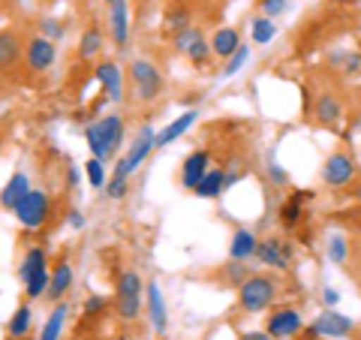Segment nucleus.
Wrapping results in <instances>:
<instances>
[{"instance_id": "nucleus-1", "label": "nucleus", "mask_w": 361, "mask_h": 340, "mask_svg": "<svg viewBox=\"0 0 361 340\" xmlns=\"http://www.w3.org/2000/svg\"><path fill=\"white\" fill-rule=\"evenodd\" d=\"M85 139H87V148L97 160H111L118 154L121 142H123V121L121 115H103L97 118L94 123L85 127Z\"/></svg>"}, {"instance_id": "nucleus-25", "label": "nucleus", "mask_w": 361, "mask_h": 340, "mask_svg": "<svg viewBox=\"0 0 361 340\" xmlns=\"http://www.w3.org/2000/svg\"><path fill=\"white\" fill-rule=\"evenodd\" d=\"M226 190V169H211V172L202 178V184L193 190L199 199H220Z\"/></svg>"}, {"instance_id": "nucleus-12", "label": "nucleus", "mask_w": 361, "mask_h": 340, "mask_svg": "<svg viewBox=\"0 0 361 340\" xmlns=\"http://www.w3.org/2000/svg\"><path fill=\"white\" fill-rule=\"evenodd\" d=\"M94 73H97V82L106 87V99H109V103H121V99H123V75H121V66L115 61H99Z\"/></svg>"}, {"instance_id": "nucleus-41", "label": "nucleus", "mask_w": 361, "mask_h": 340, "mask_svg": "<svg viewBox=\"0 0 361 340\" xmlns=\"http://www.w3.org/2000/svg\"><path fill=\"white\" fill-rule=\"evenodd\" d=\"M166 28L169 30H184L187 28V13H184V9H175V13H169V18H166Z\"/></svg>"}, {"instance_id": "nucleus-22", "label": "nucleus", "mask_w": 361, "mask_h": 340, "mask_svg": "<svg viewBox=\"0 0 361 340\" xmlns=\"http://www.w3.org/2000/svg\"><path fill=\"white\" fill-rule=\"evenodd\" d=\"M238 49H241V33L235 28H220L211 37V51L217 54V58H223V61H229Z\"/></svg>"}, {"instance_id": "nucleus-14", "label": "nucleus", "mask_w": 361, "mask_h": 340, "mask_svg": "<svg viewBox=\"0 0 361 340\" xmlns=\"http://www.w3.org/2000/svg\"><path fill=\"white\" fill-rule=\"evenodd\" d=\"M30 190H33V187H30V178H27L25 172H16V175L4 184V190H0V208L16 214V208L21 205V202H25V196H27Z\"/></svg>"}, {"instance_id": "nucleus-35", "label": "nucleus", "mask_w": 361, "mask_h": 340, "mask_svg": "<svg viewBox=\"0 0 361 340\" xmlns=\"http://www.w3.org/2000/svg\"><path fill=\"white\" fill-rule=\"evenodd\" d=\"M211 54H214V51H211V42H208L205 37H199V40H196L193 45H190L187 58H190V61H193L196 66H202V63H205V61L211 58Z\"/></svg>"}, {"instance_id": "nucleus-52", "label": "nucleus", "mask_w": 361, "mask_h": 340, "mask_svg": "<svg viewBox=\"0 0 361 340\" xmlns=\"http://www.w3.org/2000/svg\"><path fill=\"white\" fill-rule=\"evenodd\" d=\"M6 340H16V337H6Z\"/></svg>"}, {"instance_id": "nucleus-10", "label": "nucleus", "mask_w": 361, "mask_h": 340, "mask_svg": "<svg viewBox=\"0 0 361 340\" xmlns=\"http://www.w3.org/2000/svg\"><path fill=\"white\" fill-rule=\"evenodd\" d=\"M256 259L268 268H277V271H286L292 262V244L289 241H280V238H265L259 241V250Z\"/></svg>"}, {"instance_id": "nucleus-34", "label": "nucleus", "mask_w": 361, "mask_h": 340, "mask_svg": "<svg viewBox=\"0 0 361 340\" xmlns=\"http://www.w3.org/2000/svg\"><path fill=\"white\" fill-rule=\"evenodd\" d=\"M247 58H250V49H247V45H241V49H238V51H235V54H232V58H229V61H226V66H223V73H220V75H223V78H232V75H235V73H238V70H241V66L247 63Z\"/></svg>"}, {"instance_id": "nucleus-40", "label": "nucleus", "mask_w": 361, "mask_h": 340, "mask_svg": "<svg viewBox=\"0 0 361 340\" xmlns=\"http://www.w3.org/2000/svg\"><path fill=\"white\" fill-rule=\"evenodd\" d=\"M268 178L274 181L277 187H286L289 184V175H286V169L280 166V163H268Z\"/></svg>"}, {"instance_id": "nucleus-5", "label": "nucleus", "mask_w": 361, "mask_h": 340, "mask_svg": "<svg viewBox=\"0 0 361 340\" xmlns=\"http://www.w3.org/2000/svg\"><path fill=\"white\" fill-rule=\"evenodd\" d=\"M51 217V199L45 190H30L25 202L16 208V220L25 226V229H42Z\"/></svg>"}, {"instance_id": "nucleus-8", "label": "nucleus", "mask_w": 361, "mask_h": 340, "mask_svg": "<svg viewBox=\"0 0 361 340\" xmlns=\"http://www.w3.org/2000/svg\"><path fill=\"white\" fill-rule=\"evenodd\" d=\"M54 58H58V51H54V42L45 40L42 33H37V37L27 40V45H25V61H27V70L30 73H45L54 63Z\"/></svg>"}, {"instance_id": "nucleus-50", "label": "nucleus", "mask_w": 361, "mask_h": 340, "mask_svg": "<svg viewBox=\"0 0 361 340\" xmlns=\"http://www.w3.org/2000/svg\"><path fill=\"white\" fill-rule=\"evenodd\" d=\"M21 340H39V337H30V334H27V337H21Z\"/></svg>"}, {"instance_id": "nucleus-30", "label": "nucleus", "mask_w": 361, "mask_h": 340, "mask_svg": "<svg viewBox=\"0 0 361 340\" xmlns=\"http://www.w3.org/2000/svg\"><path fill=\"white\" fill-rule=\"evenodd\" d=\"M49 280H51V271L49 268H42V271H37L27 283H25V296L30 298V301H37V298H42L45 292H49Z\"/></svg>"}, {"instance_id": "nucleus-42", "label": "nucleus", "mask_w": 361, "mask_h": 340, "mask_svg": "<svg viewBox=\"0 0 361 340\" xmlns=\"http://www.w3.org/2000/svg\"><path fill=\"white\" fill-rule=\"evenodd\" d=\"M343 70L349 73V75H358L361 73V54L358 51H349L346 58H343Z\"/></svg>"}, {"instance_id": "nucleus-29", "label": "nucleus", "mask_w": 361, "mask_h": 340, "mask_svg": "<svg viewBox=\"0 0 361 340\" xmlns=\"http://www.w3.org/2000/svg\"><path fill=\"white\" fill-rule=\"evenodd\" d=\"M250 37H253V42H256V45H268L271 40L277 37V25H274V18H268V16H262V18H253Z\"/></svg>"}, {"instance_id": "nucleus-16", "label": "nucleus", "mask_w": 361, "mask_h": 340, "mask_svg": "<svg viewBox=\"0 0 361 340\" xmlns=\"http://www.w3.org/2000/svg\"><path fill=\"white\" fill-rule=\"evenodd\" d=\"M25 58V42L16 30H0V70H13Z\"/></svg>"}, {"instance_id": "nucleus-9", "label": "nucleus", "mask_w": 361, "mask_h": 340, "mask_svg": "<svg viewBox=\"0 0 361 340\" xmlns=\"http://www.w3.org/2000/svg\"><path fill=\"white\" fill-rule=\"evenodd\" d=\"M310 325L316 328V334H319V337H329V340L349 337V334H353V328H355V322L349 320V316L337 313V310H329V308H325L319 316H316Z\"/></svg>"}, {"instance_id": "nucleus-47", "label": "nucleus", "mask_w": 361, "mask_h": 340, "mask_svg": "<svg viewBox=\"0 0 361 340\" xmlns=\"http://www.w3.org/2000/svg\"><path fill=\"white\" fill-rule=\"evenodd\" d=\"M304 340H319V334H316V328H313V325L304 328Z\"/></svg>"}, {"instance_id": "nucleus-39", "label": "nucleus", "mask_w": 361, "mask_h": 340, "mask_svg": "<svg viewBox=\"0 0 361 340\" xmlns=\"http://www.w3.org/2000/svg\"><path fill=\"white\" fill-rule=\"evenodd\" d=\"M39 30H42V37L45 40H63V33H66V28H63V21H58V18H45L42 25H39Z\"/></svg>"}, {"instance_id": "nucleus-17", "label": "nucleus", "mask_w": 361, "mask_h": 340, "mask_svg": "<svg viewBox=\"0 0 361 340\" xmlns=\"http://www.w3.org/2000/svg\"><path fill=\"white\" fill-rule=\"evenodd\" d=\"M157 148V133L151 127H142L139 135H135V142H133V148L127 154V166H130V172H135L145 160H148V154Z\"/></svg>"}, {"instance_id": "nucleus-36", "label": "nucleus", "mask_w": 361, "mask_h": 340, "mask_svg": "<svg viewBox=\"0 0 361 340\" xmlns=\"http://www.w3.org/2000/svg\"><path fill=\"white\" fill-rule=\"evenodd\" d=\"M199 37H202L199 28H190V25H187L184 30H178V33H175V49L187 54V51H190V45H193Z\"/></svg>"}, {"instance_id": "nucleus-20", "label": "nucleus", "mask_w": 361, "mask_h": 340, "mask_svg": "<svg viewBox=\"0 0 361 340\" xmlns=\"http://www.w3.org/2000/svg\"><path fill=\"white\" fill-rule=\"evenodd\" d=\"M199 121V111H184L180 118H175L172 123H166V127L157 133V148H166V145H172V142H178L180 135H184L193 123Z\"/></svg>"}, {"instance_id": "nucleus-15", "label": "nucleus", "mask_w": 361, "mask_h": 340, "mask_svg": "<svg viewBox=\"0 0 361 340\" xmlns=\"http://www.w3.org/2000/svg\"><path fill=\"white\" fill-rule=\"evenodd\" d=\"M145 298H148V316H151V328L157 334H166L169 328V316H166V301H163V289L160 283L151 280L145 286Z\"/></svg>"}, {"instance_id": "nucleus-4", "label": "nucleus", "mask_w": 361, "mask_h": 340, "mask_svg": "<svg viewBox=\"0 0 361 340\" xmlns=\"http://www.w3.org/2000/svg\"><path fill=\"white\" fill-rule=\"evenodd\" d=\"M130 82H133V90L135 97L142 99V103H151V99H157L163 94V73L160 66L145 61V58H135L130 63Z\"/></svg>"}, {"instance_id": "nucleus-13", "label": "nucleus", "mask_w": 361, "mask_h": 340, "mask_svg": "<svg viewBox=\"0 0 361 340\" xmlns=\"http://www.w3.org/2000/svg\"><path fill=\"white\" fill-rule=\"evenodd\" d=\"M109 37L115 45H127V40H130V6H127V0L109 4Z\"/></svg>"}, {"instance_id": "nucleus-21", "label": "nucleus", "mask_w": 361, "mask_h": 340, "mask_svg": "<svg viewBox=\"0 0 361 340\" xmlns=\"http://www.w3.org/2000/svg\"><path fill=\"white\" fill-rule=\"evenodd\" d=\"M70 286H73V265L66 262H58L51 268V280H49V292H45V298H51L54 304H58L66 292H70Z\"/></svg>"}, {"instance_id": "nucleus-18", "label": "nucleus", "mask_w": 361, "mask_h": 340, "mask_svg": "<svg viewBox=\"0 0 361 340\" xmlns=\"http://www.w3.org/2000/svg\"><path fill=\"white\" fill-rule=\"evenodd\" d=\"M341 99L337 94H319L316 97V106H313V121L319 123V127H334L337 121H341Z\"/></svg>"}, {"instance_id": "nucleus-33", "label": "nucleus", "mask_w": 361, "mask_h": 340, "mask_svg": "<svg viewBox=\"0 0 361 340\" xmlns=\"http://www.w3.org/2000/svg\"><path fill=\"white\" fill-rule=\"evenodd\" d=\"M106 310H109V301L103 296H97V292H94V296H87L85 304H82V316H85V320H99Z\"/></svg>"}, {"instance_id": "nucleus-24", "label": "nucleus", "mask_w": 361, "mask_h": 340, "mask_svg": "<svg viewBox=\"0 0 361 340\" xmlns=\"http://www.w3.org/2000/svg\"><path fill=\"white\" fill-rule=\"evenodd\" d=\"M106 45V37H103V28L99 25H87L85 33H82V42H78V58L82 61H94Z\"/></svg>"}, {"instance_id": "nucleus-7", "label": "nucleus", "mask_w": 361, "mask_h": 340, "mask_svg": "<svg viewBox=\"0 0 361 340\" xmlns=\"http://www.w3.org/2000/svg\"><path fill=\"white\" fill-rule=\"evenodd\" d=\"M265 332L274 340H289V337L304 332V320H301V313L295 308H280V310H274L268 316Z\"/></svg>"}, {"instance_id": "nucleus-2", "label": "nucleus", "mask_w": 361, "mask_h": 340, "mask_svg": "<svg viewBox=\"0 0 361 340\" xmlns=\"http://www.w3.org/2000/svg\"><path fill=\"white\" fill-rule=\"evenodd\" d=\"M280 296V283L271 274H253L238 286V304L247 313H262L268 310L274 298Z\"/></svg>"}, {"instance_id": "nucleus-23", "label": "nucleus", "mask_w": 361, "mask_h": 340, "mask_svg": "<svg viewBox=\"0 0 361 340\" xmlns=\"http://www.w3.org/2000/svg\"><path fill=\"white\" fill-rule=\"evenodd\" d=\"M313 193L310 190H295L292 196L283 202V208H280V223L286 226V229H295L298 220H301V208H304V202H310Z\"/></svg>"}, {"instance_id": "nucleus-26", "label": "nucleus", "mask_w": 361, "mask_h": 340, "mask_svg": "<svg viewBox=\"0 0 361 340\" xmlns=\"http://www.w3.org/2000/svg\"><path fill=\"white\" fill-rule=\"evenodd\" d=\"M30 325H33V310H30V304H18V308L13 310V316H9V322H6V332L9 337H27L30 334Z\"/></svg>"}, {"instance_id": "nucleus-49", "label": "nucleus", "mask_w": 361, "mask_h": 340, "mask_svg": "<svg viewBox=\"0 0 361 340\" xmlns=\"http://www.w3.org/2000/svg\"><path fill=\"white\" fill-rule=\"evenodd\" d=\"M353 199H355V202H361V181H358L355 190H353Z\"/></svg>"}, {"instance_id": "nucleus-48", "label": "nucleus", "mask_w": 361, "mask_h": 340, "mask_svg": "<svg viewBox=\"0 0 361 340\" xmlns=\"http://www.w3.org/2000/svg\"><path fill=\"white\" fill-rule=\"evenodd\" d=\"M66 181H70V184H75V181H78V169H70V175H66Z\"/></svg>"}, {"instance_id": "nucleus-3", "label": "nucleus", "mask_w": 361, "mask_h": 340, "mask_svg": "<svg viewBox=\"0 0 361 340\" xmlns=\"http://www.w3.org/2000/svg\"><path fill=\"white\" fill-rule=\"evenodd\" d=\"M115 310L123 322H133L139 320L142 313V301H145V283L135 271H123L118 274V286H115Z\"/></svg>"}, {"instance_id": "nucleus-32", "label": "nucleus", "mask_w": 361, "mask_h": 340, "mask_svg": "<svg viewBox=\"0 0 361 340\" xmlns=\"http://www.w3.org/2000/svg\"><path fill=\"white\" fill-rule=\"evenodd\" d=\"M85 175H87V184L90 187H106V163L103 160H97V157H90V160L85 163Z\"/></svg>"}, {"instance_id": "nucleus-6", "label": "nucleus", "mask_w": 361, "mask_h": 340, "mask_svg": "<svg viewBox=\"0 0 361 340\" xmlns=\"http://www.w3.org/2000/svg\"><path fill=\"white\" fill-rule=\"evenodd\" d=\"M353 178H355V160H353V154L334 151L329 160L322 163V181H325V187L341 190V187H346Z\"/></svg>"}, {"instance_id": "nucleus-31", "label": "nucleus", "mask_w": 361, "mask_h": 340, "mask_svg": "<svg viewBox=\"0 0 361 340\" xmlns=\"http://www.w3.org/2000/svg\"><path fill=\"white\" fill-rule=\"evenodd\" d=\"M247 277H253V271L247 268V262H229V265L220 271V280L229 283V286H241Z\"/></svg>"}, {"instance_id": "nucleus-28", "label": "nucleus", "mask_w": 361, "mask_h": 340, "mask_svg": "<svg viewBox=\"0 0 361 340\" xmlns=\"http://www.w3.org/2000/svg\"><path fill=\"white\" fill-rule=\"evenodd\" d=\"M42 268H49L45 265V250L42 247H30V250L25 253V259H21V265H18V277H21V283H27L37 271H42Z\"/></svg>"}, {"instance_id": "nucleus-44", "label": "nucleus", "mask_w": 361, "mask_h": 340, "mask_svg": "<svg viewBox=\"0 0 361 340\" xmlns=\"http://www.w3.org/2000/svg\"><path fill=\"white\" fill-rule=\"evenodd\" d=\"M322 301H325V308H329V310H334V304L341 301V292H337V289H325L322 292Z\"/></svg>"}, {"instance_id": "nucleus-11", "label": "nucleus", "mask_w": 361, "mask_h": 340, "mask_svg": "<svg viewBox=\"0 0 361 340\" xmlns=\"http://www.w3.org/2000/svg\"><path fill=\"white\" fill-rule=\"evenodd\" d=\"M208 172H211V151H193L180 163V184L187 190H196Z\"/></svg>"}, {"instance_id": "nucleus-43", "label": "nucleus", "mask_w": 361, "mask_h": 340, "mask_svg": "<svg viewBox=\"0 0 361 340\" xmlns=\"http://www.w3.org/2000/svg\"><path fill=\"white\" fill-rule=\"evenodd\" d=\"M283 9H286V0H262V13L268 18H274L277 13H283Z\"/></svg>"}, {"instance_id": "nucleus-27", "label": "nucleus", "mask_w": 361, "mask_h": 340, "mask_svg": "<svg viewBox=\"0 0 361 340\" xmlns=\"http://www.w3.org/2000/svg\"><path fill=\"white\" fill-rule=\"evenodd\" d=\"M63 325H66V304L58 301V304L51 308V313H49V320H45V325H42L39 340H61Z\"/></svg>"}, {"instance_id": "nucleus-38", "label": "nucleus", "mask_w": 361, "mask_h": 340, "mask_svg": "<svg viewBox=\"0 0 361 340\" xmlns=\"http://www.w3.org/2000/svg\"><path fill=\"white\" fill-rule=\"evenodd\" d=\"M127 190H130V181L127 178H115V175H111L106 181V196L109 199H123V196H127Z\"/></svg>"}, {"instance_id": "nucleus-46", "label": "nucleus", "mask_w": 361, "mask_h": 340, "mask_svg": "<svg viewBox=\"0 0 361 340\" xmlns=\"http://www.w3.org/2000/svg\"><path fill=\"white\" fill-rule=\"evenodd\" d=\"M70 226H73V229H82V226H85V217H82V211H70Z\"/></svg>"}, {"instance_id": "nucleus-37", "label": "nucleus", "mask_w": 361, "mask_h": 340, "mask_svg": "<svg viewBox=\"0 0 361 340\" xmlns=\"http://www.w3.org/2000/svg\"><path fill=\"white\" fill-rule=\"evenodd\" d=\"M346 238L343 235H331L329 238V259L331 262H346Z\"/></svg>"}, {"instance_id": "nucleus-45", "label": "nucleus", "mask_w": 361, "mask_h": 340, "mask_svg": "<svg viewBox=\"0 0 361 340\" xmlns=\"http://www.w3.org/2000/svg\"><path fill=\"white\" fill-rule=\"evenodd\" d=\"M238 340H274V337H271L268 332H247V334H241Z\"/></svg>"}, {"instance_id": "nucleus-19", "label": "nucleus", "mask_w": 361, "mask_h": 340, "mask_svg": "<svg viewBox=\"0 0 361 340\" xmlns=\"http://www.w3.org/2000/svg\"><path fill=\"white\" fill-rule=\"evenodd\" d=\"M259 250V238L250 232V229H235L232 241H229V259L232 262H247L253 259Z\"/></svg>"}, {"instance_id": "nucleus-51", "label": "nucleus", "mask_w": 361, "mask_h": 340, "mask_svg": "<svg viewBox=\"0 0 361 340\" xmlns=\"http://www.w3.org/2000/svg\"><path fill=\"white\" fill-rule=\"evenodd\" d=\"M106 4H115V0H106Z\"/></svg>"}]
</instances>
